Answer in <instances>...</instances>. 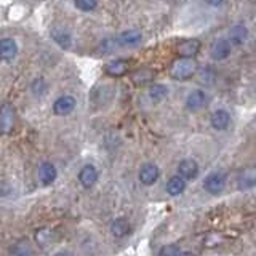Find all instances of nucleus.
<instances>
[{
    "mask_svg": "<svg viewBox=\"0 0 256 256\" xmlns=\"http://www.w3.org/2000/svg\"><path fill=\"white\" fill-rule=\"evenodd\" d=\"M197 68V61H194V58H180L172 64L170 74L174 80H188L196 74Z\"/></svg>",
    "mask_w": 256,
    "mask_h": 256,
    "instance_id": "nucleus-1",
    "label": "nucleus"
},
{
    "mask_svg": "<svg viewBox=\"0 0 256 256\" xmlns=\"http://www.w3.org/2000/svg\"><path fill=\"white\" fill-rule=\"evenodd\" d=\"M226 188V174L222 172H213L205 178L204 181V189L208 194H220V192Z\"/></svg>",
    "mask_w": 256,
    "mask_h": 256,
    "instance_id": "nucleus-2",
    "label": "nucleus"
},
{
    "mask_svg": "<svg viewBox=\"0 0 256 256\" xmlns=\"http://www.w3.org/2000/svg\"><path fill=\"white\" fill-rule=\"evenodd\" d=\"M232 52V44L229 42V38H218L216 42H213L210 48V56L214 61H222L226 60Z\"/></svg>",
    "mask_w": 256,
    "mask_h": 256,
    "instance_id": "nucleus-3",
    "label": "nucleus"
},
{
    "mask_svg": "<svg viewBox=\"0 0 256 256\" xmlns=\"http://www.w3.org/2000/svg\"><path fill=\"white\" fill-rule=\"evenodd\" d=\"M74 109H76V100L74 96L69 94L60 96L53 104V112L56 116H69Z\"/></svg>",
    "mask_w": 256,
    "mask_h": 256,
    "instance_id": "nucleus-4",
    "label": "nucleus"
},
{
    "mask_svg": "<svg viewBox=\"0 0 256 256\" xmlns=\"http://www.w3.org/2000/svg\"><path fill=\"white\" fill-rule=\"evenodd\" d=\"M13 124H14V109L12 104L5 102L2 109H0V125H2V132L8 134L13 130Z\"/></svg>",
    "mask_w": 256,
    "mask_h": 256,
    "instance_id": "nucleus-5",
    "label": "nucleus"
},
{
    "mask_svg": "<svg viewBox=\"0 0 256 256\" xmlns=\"http://www.w3.org/2000/svg\"><path fill=\"white\" fill-rule=\"evenodd\" d=\"M78 181L85 189L93 188L96 181H98V170L93 165H85L82 170L78 172Z\"/></svg>",
    "mask_w": 256,
    "mask_h": 256,
    "instance_id": "nucleus-6",
    "label": "nucleus"
},
{
    "mask_svg": "<svg viewBox=\"0 0 256 256\" xmlns=\"http://www.w3.org/2000/svg\"><path fill=\"white\" fill-rule=\"evenodd\" d=\"M158 176H160V172H158L157 165H154V164L142 165L140 170V181L144 184V186H152V184L158 180Z\"/></svg>",
    "mask_w": 256,
    "mask_h": 256,
    "instance_id": "nucleus-7",
    "label": "nucleus"
},
{
    "mask_svg": "<svg viewBox=\"0 0 256 256\" xmlns=\"http://www.w3.org/2000/svg\"><path fill=\"white\" fill-rule=\"evenodd\" d=\"M141 38H142L141 30L130 29V30L122 32V34L116 38V44L120 45V46H134V45H138L141 42Z\"/></svg>",
    "mask_w": 256,
    "mask_h": 256,
    "instance_id": "nucleus-8",
    "label": "nucleus"
},
{
    "mask_svg": "<svg viewBox=\"0 0 256 256\" xmlns=\"http://www.w3.org/2000/svg\"><path fill=\"white\" fill-rule=\"evenodd\" d=\"M206 106V94L202 90H194L188 94L186 98V108L192 112L200 110Z\"/></svg>",
    "mask_w": 256,
    "mask_h": 256,
    "instance_id": "nucleus-9",
    "label": "nucleus"
},
{
    "mask_svg": "<svg viewBox=\"0 0 256 256\" xmlns=\"http://www.w3.org/2000/svg\"><path fill=\"white\" fill-rule=\"evenodd\" d=\"M178 174H181L184 180H194L198 174V165L196 160L184 158L178 165Z\"/></svg>",
    "mask_w": 256,
    "mask_h": 256,
    "instance_id": "nucleus-10",
    "label": "nucleus"
},
{
    "mask_svg": "<svg viewBox=\"0 0 256 256\" xmlns=\"http://www.w3.org/2000/svg\"><path fill=\"white\" fill-rule=\"evenodd\" d=\"M210 124H212V126L214 128V130H218V132L226 130V128L229 126V124H230L229 112L224 110V109L214 110L212 114V117H210Z\"/></svg>",
    "mask_w": 256,
    "mask_h": 256,
    "instance_id": "nucleus-11",
    "label": "nucleus"
},
{
    "mask_svg": "<svg viewBox=\"0 0 256 256\" xmlns=\"http://www.w3.org/2000/svg\"><path fill=\"white\" fill-rule=\"evenodd\" d=\"M200 50V42L197 38H189L184 40L178 45V54L181 58H194Z\"/></svg>",
    "mask_w": 256,
    "mask_h": 256,
    "instance_id": "nucleus-12",
    "label": "nucleus"
},
{
    "mask_svg": "<svg viewBox=\"0 0 256 256\" xmlns=\"http://www.w3.org/2000/svg\"><path fill=\"white\" fill-rule=\"evenodd\" d=\"M16 53H18V46L13 38H2L0 40V58L4 61L10 62L14 60Z\"/></svg>",
    "mask_w": 256,
    "mask_h": 256,
    "instance_id": "nucleus-13",
    "label": "nucleus"
},
{
    "mask_svg": "<svg viewBox=\"0 0 256 256\" xmlns=\"http://www.w3.org/2000/svg\"><path fill=\"white\" fill-rule=\"evenodd\" d=\"M56 176H58V172H56V168H54L53 164L44 162L42 165L38 166V180H40V182L44 184V186H48V184L54 182Z\"/></svg>",
    "mask_w": 256,
    "mask_h": 256,
    "instance_id": "nucleus-14",
    "label": "nucleus"
},
{
    "mask_svg": "<svg viewBox=\"0 0 256 256\" xmlns=\"http://www.w3.org/2000/svg\"><path fill=\"white\" fill-rule=\"evenodd\" d=\"M248 38V29L244 24H236L229 29V42L232 45H244Z\"/></svg>",
    "mask_w": 256,
    "mask_h": 256,
    "instance_id": "nucleus-15",
    "label": "nucleus"
},
{
    "mask_svg": "<svg viewBox=\"0 0 256 256\" xmlns=\"http://www.w3.org/2000/svg\"><path fill=\"white\" fill-rule=\"evenodd\" d=\"M184 189H186V180H184L181 174L172 176V178L168 180V182H166V192L170 196H173V197L182 194Z\"/></svg>",
    "mask_w": 256,
    "mask_h": 256,
    "instance_id": "nucleus-16",
    "label": "nucleus"
},
{
    "mask_svg": "<svg viewBox=\"0 0 256 256\" xmlns=\"http://www.w3.org/2000/svg\"><path fill=\"white\" fill-rule=\"evenodd\" d=\"M104 70H106V74L110 76V77H120V76H125V74H126L128 64H126V61H124V60L110 61V62L106 64V68H104Z\"/></svg>",
    "mask_w": 256,
    "mask_h": 256,
    "instance_id": "nucleus-17",
    "label": "nucleus"
},
{
    "mask_svg": "<svg viewBox=\"0 0 256 256\" xmlns=\"http://www.w3.org/2000/svg\"><path fill=\"white\" fill-rule=\"evenodd\" d=\"M130 222H128L125 218H117L114 222L110 224V232H112V236L117 237V238H122L125 236L130 234Z\"/></svg>",
    "mask_w": 256,
    "mask_h": 256,
    "instance_id": "nucleus-18",
    "label": "nucleus"
},
{
    "mask_svg": "<svg viewBox=\"0 0 256 256\" xmlns=\"http://www.w3.org/2000/svg\"><path fill=\"white\" fill-rule=\"evenodd\" d=\"M149 98L154 101V102H160L164 101L166 96H168V88L165 85H160V84H156L149 88Z\"/></svg>",
    "mask_w": 256,
    "mask_h": 256,
    "instance_id": "nucleus-19",
    "label": "nucleus"
},
{
    "mask_svg": "<svg viewBox=\"0 0 256 256\" xmlns=\"http://www.w3.org/2000/svg\"><path fill=\"white\" fill-rule=\"evenodd\" d=\"M52 37L56 44H58L62 48H69L70 44H72V40H70V36L68 34L66 30H62V29H53L52 30Z\"/></svg>",
    "mask_w": 256,
    "mask_h": 256,
    "instance_id": "nucleus-20",
    "label": "nucleus"
},
{
    "mask_svg": "<svg viewBox=\"0 0 256 256\" xmlns=\"http://www.w3.org/2000/svg\"><path fill=\"white\" fill-rule=\"evenodd\" d=\"M253 186H256V173L254 172H245L244 174H240V178H238L240 189H250Z\"/></svg>",
    "mask_w": 256,
    "mask_h": 256,
    "instance_id": "nucleus-21",
    "label": "nucleus"
},
{
    "mask_svg": "<svg viewBox=\"0 0 256 256\" xmlns=\"http://www.w3.org/2000/svg\"><path fill=\"white\" fill-rule=\"evenodd\" d=\"M10 256H34V253H32L30 246L26 242H18L12 246Z\"/></svg>",
    "mask_w": 256,
    "mask_h": 256,
    "instance_id": "nucleus-22",
    "label": "nucleus"
},
{
    "mask_svg": "<svg viewBox=\"0 0 256 256\" xmlns=\"http://www.w3.org/2000/svg\"><path fill=\"white\" fill-rule=\"evenodd\" d=\"M74 4L80 12H93L98 6V0H74Z\"/></svg>",
    "mask_w": 256,
    "mask_h": 256,
    "instance_id": "nucleus-23",
    "label": "nucleus"
},
{
    "mask_svg": "<svg viewBox=\"0 0 256 256\" xmlns=\"http://www.w3.org/2000/svg\"><path fill=\"white\" fill-rule=\"evenodd\" d=\"M52 236H53V232L50 229H40V230L36 232V240L38 242V245L45 246L52 240Z\"/></svg>",
    "mask_w": 256,
    "mask_h": 256,
    "instance_id": "nucleus-24",
    "label": "nucleus"
},
{
    "mask_svg": "<svg viewBox=\"0 0 256 256\" xmlns=\"http://www.w3.org/2000/svg\"><path fill=\"white\" fill-rule=\"evenodd\" d=\"M32 93L36 96H42L45 92H46V84L44 78H36L34 82H32Z\"/></svg>",
    "mask_w": 256,
    "mask_h": 256,
    "instance_id": "nucleus-25",
    "label": "nucleus"
},
{
    "mask_svg": "<svg viewBox=\"0 0 256 256\" xmlns=\"http://www.w3.org/2000/svg\"><path fill=\"white\" fill-rule=\"evenodd\" d=\"M180 252V248L176 245H165L162 250L158 252V256H176Z\"/></svg>",
    "mask_w": 256,
    "mask_h": 256,
    "instance_id": "nucleus-26",
    "label": "nucleus"
},
{
    "mask_svg": "<svg viewBox=\"0 0 256 256\" xmlns=\"http://www.w3.org/2000/svg\"><path fill=\"white\" fill-rule=\"evenodd\" d=\"M205 2L210 5V6H221L226 0H205Z\"/></svg>",
    "mask_w": 256,
    "mask_h": 256,
    "instance_id": "nucleus-27",
    "label": "nucleus"
},
{
    "mask_svg": "<svg viewBox=\"0 0 256 256\" xmlns=\"http://www.w3.org/2000/svg\"><path fill=\"white\" fill-rule=\"evenodd\" d=\"M176 256H194V254H192L190 252H181V250H180Z\"/></svg>",
    "mask_w": 256,
    "mask_h": 256,
    "instance_id": "nucleus-28",
    "label": "nucleus"
},
{
    "mask_svg": "<svg viewBox=\"0 0 256 256\" xmlns=\"http://www.w3.org/2000/svg\"><path fill=\"white\" fill-rule=\"evenodd\" d=\"M54 256H72V254L68 253V252H60V253H56Z\"/></svg>",
    "mask_w": 256,
    "mask_h": 256,
    "instance_id": "nucleus-29",
    "label": "nucleus"
}]
</instances>
